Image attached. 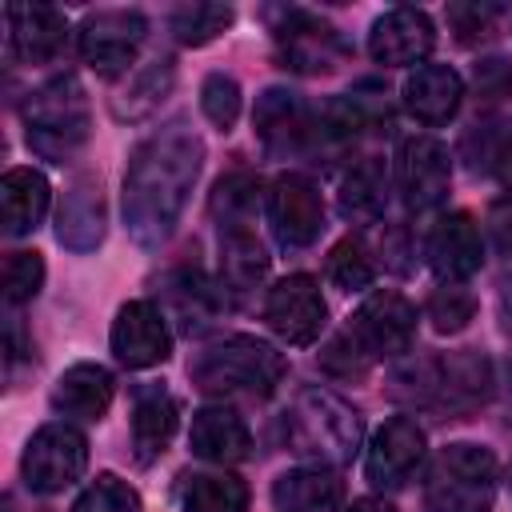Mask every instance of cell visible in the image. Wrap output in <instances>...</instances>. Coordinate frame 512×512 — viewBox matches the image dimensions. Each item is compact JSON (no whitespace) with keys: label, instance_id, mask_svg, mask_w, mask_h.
Instances as JSON below:
<instances>
[{"label":"cell","instance_id":"obj_1","mask_svg":"<svg viewBox=\"0 0 512 512\" xmlns=\"http://www.w3.org/2000/svg\"><path fill=\"white\" fill-rule=\"evenodd\" d=\"M200 164H204V144L180 120L156 128L132 152L124 172V224L136 244L152 248L172 236L188 204V192L200 176Z\"/></svg>","mask_w":512,"mask_h":512},{"label":"cell","instance_id":"obj_2","mask_svg":"<svg viewBox=\"0 0 512 512\" xmlns=\"http://www.w3.org/2000/svg\"><path fill=\"white\" fill-rule=\"evenodd\" d=\"M360 412L328 388H300L284 412V444L312 468H340L360 452Z\"/></svg>","mask_w":512,"mask_h":512},{"label":"cell","instance_id":"obj_3","mask_svg":"<svg viewBox=\"0 0 512 512\" xmlns=\"http://www.w3.org/2000/svg\"><path fill=\"white\" fill-rule=\"evenodd\" d=\"M20 116H24L28 148L36 156L52 160V164H68L88 144V128H92L88 92L72 72L52 76L48 84H40L24 100Z\"/></svg>","mask_w":512,"mask_h":512},{"label":"cell","instance_id":"obj_4","mask_svg":"<svg viewBox=\"0 0 512 512\" xmlns=\"http://www.w3.org/2000/svg\"><path fill=\"white\" fill-rule=\"evenodd\" d=\"M288 360L256 336H228L208 344L192 364L188 376L208 396H272L284 380Z\"/></svg>","mask_w":512,"mask_h":512},{"label":"cell","instance_id":"obj_5","mask_svg":"<svg viewBox=\"0 0 512 512\" xmlns=\"http://www.w3.org/2000/svg\"><path fill=\"white\" fill-rule=\"evenodd\" d=\"M424 500L432 512H488L496 500V456L484 444H448L428 468Z\"/></svg>","mask_w":512,"mask_h":512},{"label":"cell","instance_id":"obj_6","mask_svg":"<svg viewBox=\"0 0 512 512\" xmlns=\"http://www.w3.org/2000/svg\"><path fill=\"white\" fill-rule=\"evenodd\" d=\"M344 336L372 364L384 356H400L416 340V308L400 292H372L348 320Z\"/></svg>","mask_w":512,"mask_h":512},{"label":"cell","instance_id":"obj_7","mask_svg":"<svg viewBox=\"0 0 512 512\" xmlns=\"http://www.w3.org/2000/svg\"><path fill=\"white\" fill-rule=\"evenodd\" d=\"M88 468V440L84 432H76L72 424H44L20 460L24 484L32 492H64L68 484H76Z\"/></svg>","mask_w":512,"mask_h":512},{"label":"cell","instance_id":"obj_8","mask_svg":"<svg viewBox=\"0 0 512 512\" xmlns=\"http://www.w3.org/2000/svg\"><path fill=\"white\" fill-rule=\"evenodd\" d=\"M144 16L136 8H100L80 24V56L100 76H120L132 68L144 44Z\"/></svg>","mask_w":512,"mask_h":512},{"label":"cell","instance_id":"obj_9","mask_svg":"<svg viewBox=\"0 0 512 512\" xmlns=\"http://www.w3.org/2000/svg\"><path fill=\"white\" fill-rule=\"evenodd\" d=\"M272 32H276V56L292 72H308V76L332 72L348 56L344 36L328 20H320L312 12H300V8H288L284 20Z\"/></svg>","mask_w":512,"mask_h":512},{"label":"cell","instance_id":"obj_10","mask_svg":"<svg viewBox=\"0 0 512 512\" xmlns=\"http://www.w3.org/2000/svg\"><path fill=\"white\" fill-rule=\"evenodd\" d=\"M264 320L268 328L284 340V344H312L320 340L324 324H328V304L320 296V284L312 276H284L276 288H268V300H264Z\"/></svg>","mask_w":512,"mask_h":512},{"label":"cell","instance_id":"obj_11","mask_svg":"<svg viewBox=\"0 0 512 512\" xmlns=\"http://www.w3.org/2000/svg\"><path fill=\"white\" fill-rule=\"evenodd\" d=\"M268 220L272 232L284 248H308L316 244V236L324 232V200L320 188L300 176V172H284L272 180L268 188Z\"/></svg>","mask_w":512,"mask_h":512},{"label":"cell","instance_id":"obj_12","mask_svg":"<svg viewBox=\"0 0 512 512\" xmlns=\"http://www.w3.org/2000/svg\"><path fill=\"white\" fill-rule=\"evenodd\" d=\"M256 136L264 144L268 156H300L312 152V124L316 112H308V104L288 92V88H264L256 96V112H252Z\"/></svg>","mask_w":512,"mask_h":512},{"label":"cell","instance_id":"obj_13","mask_svg":"<svg viewBox=\"0 0 512 512\" xmlns=\"http://www.w3.org/2000/svg\"><path fill=\"white\" fill-rule=\"evenodd\" d=\"M452 160L448 148L432 136H412L400 144V192L408 212H432L448 200Z\"/></svg>","mask_w":512,"mask_h":512},{"label":"cell","instance_id":"obj_14","mask_svg":"<svg viewBox=\"0 0 512 512\" xmlns=\"http://www.w3.org/2000/svg\"><path fill=\"white\" fill-rule=\"evenodd\" d=\"M112 352L124 368H156L172 352V332L152 300H128L112 320Z\"/></svg>","mask_w":512,"mask_h":512},{"label":"cell","instance_id":"obj_15","mask_svg":"<svg viewBox=\"0 0 512 512\" xmlns=\"http://www.w3.org/2000/svg\"><path fill=\"white\" fill-rule=\"evenodd\" d=\"M424 428L412 416H392L380 424V432L368 444L364 472L372 488H400L424 460Z\"/></svg>","mask_w":512,"mask_h":512},{"label":"cell","instance_id":"obj_16","mask_svg":"<svg viewBox=\"0 0 512 512\" xmlns=\"http://www.w3.org/2000/svg\"><path fill=\"white\" fill-rule=\"evenodd\" d=\"M432 44H436V28L420 8H388L384 16L372 20L368 32V52L384 68L420 64L432 52Z\"/></svg>","mask_w":512,"mask_h":512},{"label":"cell","instance_id":"obj_17","mask_svg":"<svg viewBox=\"0 0 512 512\" xmlns=\"http://www.w3.org/2000/svg\"><path fill=\"white\" fill-rule=\"evenodd\" d=\"M428 264L440 284H464L484 264V236L468 212H448L428 232Z\"/></svg>","mask_w":512,"mask_h":512},{"label":"cell","instance_id":"obj_18","mask_svg":"<svg viewBox=\"0 0 512 512\" xmlns=\"http://www.w3.org/2000/svg\"><path fill=\"white\" fill-rule=\"evenodd\" d=\"M4 24H8V56H20L28 64H48L68 44V20L48 4H8Z\"/></svg>","mask_w":512,"mask_h":512},{"label":"cell","instance_id":"obj_19","mask_svg":"<svg viewBox=\"0 0 512 512\" xmlns=\"http://www.w3.org/2000/svg\"><path fill=\"white\" fill-rule=\"evenodd\" d=\"M460 100H464V80H460L456 68H448V64H420V68L404 80V104H408V112H412L420 124H428V128L448 124V120L456 116Z\"/></svg>","mask_w":512,"mask_h":512},{"label":"cell","instance_id":"obj_20","mask_svg":"<svg viewBox=\"0 0 512 512\" xmlns=\"http://www.w3.org/2000/svg\"><path fill=\"white\" fill-rule=\"evenodd\" d=\"M112 396H116V380L104 364H92V360H80L72 364L56 388H52V408L72 416V420H100L108 408H112Z\"/></svg>","mask_w":512,"mask_h":512},{"label":"cell","instance_id":"obj_21","mask_svg":"<svg viewBox=\"0 0 512 512\" xmlns=\"http://www.w3.org/2000/svg\"><path fill=\"white\" fill-rule=\"evenodd\" d=\"M56 240L72 252H92L104 240V200H100V184L92 180H76L56 212Z\"/></svg>","mask_w":512,"mask_h":512},{"label":"cell","instance_id":"obj_22","mask_svg":"<svg viewBox=\"0 0 512 512\" xmlns=\"http://www.w3.org/2000/svg\"><path fill=\"white\" fill-rule=\"evenodd\" d=\"M188 444L200 460H212V464H236L248 456L252 448V436H248V424L232 412V408H200L192 416V432H188Z\"/></svg>","mask_w":512,"mask_h":512},{"label":"cell","instance_id":"obj_23","mask_svg":"<svg viewBox=\"0 0 512 512\" xmlns=\"http://www.w3.org/2000/svg\"><path fill=\"white\" fill-rule=\"evenodd\" d=\"M276 512H340L344 484L332 468H296L272 484Z\"/></svg>","mask_w":512,"mask_h":512},{"label":"cell","instance_id":"obj_24","mask_svg":"<svg viewBox=\"0 0 512 512\" xmlns=\"http://www.w3.org/2000/svg\"><path fill=\"white\" fill-rule=\"evenodd\" d=\"M176 424H180L176 400L160 384L136 392V404H132V448H136L140 460H156L172 444Z\"/></svg>","mask_w":512,"mask_h":512},{"label":"cell","instance_id":"obj_25","mask_svg":"<svg viewBox=\"0 0 512 512\" xmlns=\"http://www.w3.org/2000/svg\"><path fill=\"white\" fill-rule=\"evenodd\" d=\"M268 276V252L252 228L220 232V288L244 300Z\"/></svg>","mask_w":512,"mask_h":512},{"label":"cell","instance_id":"obj_26","mask_svg":"<svg viewBox=\"0 0 512 512\" xmlns=\"http://www.w3.org/2000/svg\"><path fill=\"white\" fill-rule=\"evenodd\" d=\"M388 204V168L380 156H364L340 180V212L352 224H376Z\"/></svg>","mask_w":512,"mask_h":512},{"label":"cell","instance_id":"obj_27","mask_svg":"<svg viewBox=\"0 0 512 512\" xmlns=\"http://www.w3.org/2000/svg\"><path fill=\"white\" fill-rule=\"evenodd\" d=\"M48 180L36 172V168H12L4 180H0V208H4V232L8 236H24L32 232L44 212H48Z\"/></svg>","mask_w":512,"mask_h":512},{"label":"cell","instance_id":"obj_28","mask_svg":"<svg viewBox=\"0 0 512 512\" xmlns=\"http://www.w3.org/2000/svg\"><path fill=\"white\" fill-rule=\"evenodd\" d=\"M488 360L480 352H456L440 360V380H436V404L448 412H468L488 400Z\"/></svg>","mask_w":512,"mask_h":512},{"label":"cell","instance_id":"obj_29","mask_svg":"<svg viewBox=\"0 0 512 512\" xmlns=\"http://www.w3.org/2000/svg\"><path fill=\"white\" fill-rule=\"evenodd\" d=\"M164 304L172 312V320L184 328V332H200L212 324L220 300H216V288L196 272V268H176L164 276Z\"/></svg>","mask_w":512,"mask_h":512},{"label":"cell","instance_id":"obj_30","mask_svg":"<svg viewBox=\"0 0 512 512\" xmlns=\"http://www.w3.org/2000/svg\"><path fill=\"white\" fill-rule=\"evenodd\" d=\"M256 208H260V180L252 172H232L212 192V216H216L220 232L252 228Z\"/></svg>","mask_w":512,"mask_h":512},{"label":"cell","instance_id":"obj_31","mask_svg":"<svg viewBox=\"0 0 512 512\" xmlns=\"http://www.w3.org/2000/svg\"><path fill=\"white\" fill-rule=\"evenodd\" d=\"M172 80H176V68L172 60H152L148 68H140L132 76V84L124 88V96L112 100V112L120 120H144L168 92H172Z\"/></svg>","mask_w":512,"mask_h":512},{"label":"cell","instance_id":"obj_32","mask_svg":"<svg viewBox=\"0 0 512 512\" xmlns=\"http://www.w3.org/2000/svg\"><path fill=\"white\" fill-rule=\"evenodd\" d=\"M184 512H248V488L228 472L192 476L184 488Z\"/></svg>","mask_w":512,"mask_h":512},{"label":"cell","instance_id":"obj_33","mask_svg":"<svg viewBox=\"0 0 512 512\" xmlns=\"http://www.w3.org/2000/svg\"><path fill=\"white\" fill-rule=\"evenodd\" d=\"M228 24H232V8H228V4H184V8H176V12L168 16L172 36H176L180 44H192V48L216 40Z\"/></svg>","mask_w":512,"mask_h":512},{"label":"cell","instance_id":"obj_34","mask_svg":"<svg viewBox=\"0 0 512 512\" xmlns=\"http://www.w3.org/2000/svg\"><path fill=\"white\" fill-rule=\"evenodd\" d=\"M372 276H376V268H372V256L364 252V244L360 240H340L332 252H328V280L336 284V288H344V292H364L368 284H372Z\"/></svg>","mask_w":512,"mask_h":512},{"label":"cell","instance_id":"obj_35","mask_svg":"<svg viewBox=\"0 0 512 512\" xmlns=\"http://www.w3.org/2000/svg\"><path fill=\"white\" fill-rule=\"evenodd\" d=\"M72 512H140V496L132 484H124L120 476L104 472L96 476L72 504Z\"/></svg>","mask_w":512,"mask_h":512},{"label":"cell","instance_id":"obj_36","mask_svg":"<svg viewBox=\"0 0 512 512\" xmlns=\"http://www.w3.org/2000/svg\"><path fill=\"white\" fill-rule=\"evenodd\" d=\"M476 316V296L464 284H444L428 296V320L436 332H460Z\"/></svg>","mask_w":512,"mask_h":512},{"label":"cell","instance_id":"obj_37","mask_svg":"<svg viewBox=\"0 0 512 512\" xmlns=\"http://www.w3.org/2000/svg\"><path fill=\"white\" fill-rule=\"evenodd\" d=\"M200 108H204V116H208L220 132H228V128L236 124V116H240V84H236L232 76H224V72L204 76Z\"/></svg>","mask_w":512,"mask_h":512},{"label":"cell","instance_id":"obj_38","mask_svg":"<svg viewBox=\"0 0 512 512\" xmlns=\"http://www.w3.org/2000/svg\"><path fill=\"white\" fill-rule=\"evenodd\" d=\"M44 284V260L40 252H12L4 260V300L8 304H28Z\"/></svg>","mask_w":512,"mask_h":512},{"label":"cell","instance_id":"obj_39","mask_svg":"<svg viewBox=\"0 0 512 512\" xmlns=\"http://www.w3.org/2000/svg\"><path fill=\"white\" fill-rule=\"evenodd\" d=\"M500 8L496 4H448V24L464 44H476L484 36H492Z\"/></svg>","mask_w":512,"mask_h":512},{"label":"cell","instance_id":"obj_40","mask_svg":"<svg viewBox=\"0 0 512 512\" xmlns=\"http://www.w3.org/2000/svg\"><path fill=\"white\" fill-rule=\"evenodd\" d=\"M472 84H476V96L484 104H496V100H508L512 96V64L504 56H488L472 68Z\"/></svg>","mask_w":512,"mask_h":512},{"label":"cell","instance_id":"obj_41","mask_svg":"<svg viewBox=\"0 0 512 512\" xmlns=\"http://www.w3.org/2000/svg\"><path fill=\"white\" fill-rule=\"evenodd\" d=\"M484 156H488L492 172L500 176V184H504V188H512V120H504L496 132H488Z\"/></svg>","mask_w":512,"mask_h":512},{"label":"cell","instance_id":"obj_42","mask_svg":"<svg viewBox=\"0 0 512 512\" xmlns=\"http://www.w3.org/2000/svg\"><path fill=\"white\" fill-rule=\"evenodd\" d=\"M344 512H396L388 500H376V496H364V500H352V508Z\"/></svg>","mask_w":512,"mask_h":512},{"label":"cell","instance_id":"obj_43","mask_svg":"<svg viewBox=\"0 0 512 512\" xmlns=\"http://www.w3.org/2000/svg\"><path fill=\"white\" fill-rule=\"evenodd\" d=\"M504 312H508V324H512V284H508V292H504Z\"/></svg>","mask_w":512,"mask_h":512},{"label":"cell","instance_id":"obj_44","mask_svg":"<svg viewBox=\"0 0 512 512\" xmlns=\"http://www.w3.org/2000/svg\"><path fill=\"white\" fill-rule=\"evenodd\" d=\"M508 388H512V356H508Z\"/></svg>","mask_w":512,"mask_h":512},{"label":"cell","instance_id":"obj_45","mask_svg":"<svg viewBox=\"0 0 512 512\" xmlns=\"http://www.w3.org/2000/svg\"><path fill=\"white\" fill-rule=\"evenodd\" d=\"M508 484H512V472H508Z\"/></svg>","mask_w":512,"mask_h":512}]
</instances>
